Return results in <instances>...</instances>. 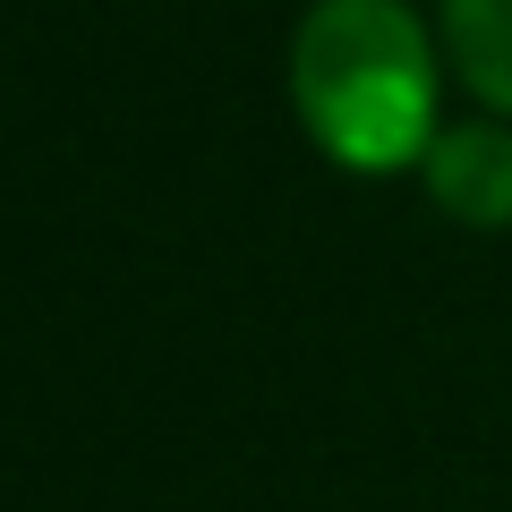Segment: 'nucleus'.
<instances>
[{"label": "nucleus", "mask_w": 512, "mask_h": 512, "mask_svg": "<svg viewBox=\"0 0 512 512\" xmlns=\"http://www.w3.org/2000/svg\"><path fill=\"white\" fill-rule=\"evenodd\" d=\"M299 128L342 171H410L436 146V35L410 0H316L291 35Z\"/></svg>", "instance_id": "f257e3e1"}, {"label": "nucleus", "mask_w": 512, "mask_h": 512, "mask_svg": "<svg viewBox=\"0 0 512 512\" xmlns=\"http://www.w3.org/2000/svg\"><path fill=\"white\" fill-rule=\"evenodd\" d=\"M419 180L453 222H470V231H512V120L436 128Z\"/></svg>", "instance_id": "f03ea898"}, {"label": "nucleus", "mask_w": 512, "mask_h": 512, "mask_svg": "<svg viewBox=\"0 0 512 512\" xmlns=\"http://www.w3.org/2000/svg\"><path fill=\"white\" fill-rule=\"evenodd\" d=\"M444 52L461 86L495 120H512V0H444Z\"/></svg>", "instance_id": "7ed1b4c3"}]
</instances>
